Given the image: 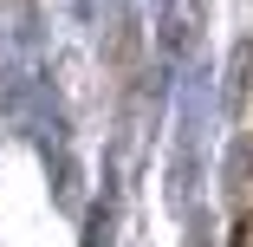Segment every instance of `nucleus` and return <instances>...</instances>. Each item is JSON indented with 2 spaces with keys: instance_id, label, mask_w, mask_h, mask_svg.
I'll return each mask as SVG.
<instances>
[{
  "instance_id": "obj_1",
  "label": "nucleus",
  "mask_w": 253,
  "mask_h": 247,
  "mask_svg": "<svg viewBox=\"0 0 253 247\" xmlns=\"http://www.w3.org/2000/svg\"><path fill=\"white\" fill-rule=\"evenodd\" d=\"M240 247H253V208H247V221H240Z\"/></svg>"
}]
</instances>
